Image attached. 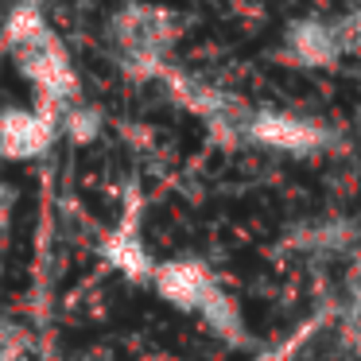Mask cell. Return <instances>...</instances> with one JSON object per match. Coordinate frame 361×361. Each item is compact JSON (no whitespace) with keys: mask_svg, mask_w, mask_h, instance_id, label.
Listing matches in <instances>:
<instances>
[{"mask_svg":"<svg viewBox=\"0 0 361 361\" xmlns=\"http://www.w3.org/2000/svg\"><path fill=\"white\" fill-rule=\"evenodd\" d=\"M8 39L16 47V59H20V71L24 78L39 90V97L47 105H63L78 94V78H74V66L66 63L59 39L47 32L39 16L32 8L16 12L8 24Z\"/></svg>","mask_w":361,"mask_h":361,"instance_id":"6da1fadb","label":"cell"},{"mask_svg":"<svg viewBox=\"0 0 361 361\" xmlns=\"http://www.w3.org/2000/svg\"><path fill=\"white\" fill-rule=\"evenodd\" d=\"M152 280H156L159 299H167L171 307L202 314L214 330H233L237 311L226 299V291L214 283L206 264H198V260H167L152 272Z\"/></svg>","mask_w":361,"mask_h":361,"instance_id":"7a4b0ae2","label":"cell"},{"mask_svg":"<svg viewBox=\"0 0 361 361\" xmlns=\"http://www.w3.org/2000/svg\"><path fill=\"white\" fill-rule=\"evenodd\" d=\"M55 140V117L47 109H0V156L35 159Z\"/></svg>","mask_w":361,"mask_h":361,"instance_id":"3957f363","label":"cell"},{"mask_svg":"<svg viewBox=\"0 0 361 361\" xmlns=\"http://www.w3.org/2000/svg\"><path fill=\"white\" fill-rule=\"evenodd\" d=\"M249 136L257 144H268V148H280V152H314L326 144L322 128H314L311 121L291 117V113H257L249 121Z\"/></svg>","mask_w":361,"mask_h":361,"instance_id":"277c9868","label":"cell"},{"mask_svg":"<svg viewBox=\"0 0 361 361\" xmlns=\"http://www.w3.org/2000/svg\"><path fill=\"white\" fill-rule=\"evenodd\" d=\"M288 47H291V55H295L299 63L326 66V63H334V59L342 55L345 35L338 32V27L319 24V20H303V24H295L288 32Z\"/></svg>","mask_w":361,"mask_h":361,"instance_id":"5b68a950","label":"cell"},{"mask_svg":"<svg viewBox=\"0 0 361 361\" xmlns=\"http://www.w3.org/2000/svg\"><path fill=\"white\" fill-rule=\"evenodd\" d=\"M117 32L125 39L128 51L136 55H152L156 47H164L167 39V20L156 8H125V16L117 20Z\"/></svg>","mask_w":361,"mask_h":361,"instance_id":"8992f818","label":"cell"},{"mask_svg":"<svg viewBox=\"0 0 361 361\" xmlns=\"http://www.w3.org/2000/svg\"><path fill=\"white\" fill-rule=\"evenodd\" d=\"M109 257H113V264L125 268L128 276H148V272H156V268L148 264V252H144V245L136 241L133 233H117V237H113Z\"/></svg>","mask_w":361,"mask_h":361,"instance_id":"52a82bcc","label":"cell"},{"mask_svg":"<svg viewBox=\"0 0 361 361\" xmlns=\"http://www.w3.org/2000/svg\"><path fill=\"white\" fill-rule=\"evenodd\" d=\"M97 128H102V117H97L94 109H78V113L71 117V133H74V140H94Z\"/></svg>","mask_w":361,"mask_h":361,"instance_id":"ba28073f","label":"cell"},{"mask_svg":"<svg viewBox=\"0 0 361 361\" xmlns=\"http://www.w3.org/2000/svg\"><path fill=\"white\" fill-rule=\"evenodd\" d=\"M8 210H12V202H8V190L0 187V226L8 221Z\"/></svg>","mask_w":361,"mask_h":361,"instance_id":"9c48e42d","label":"cell"}]
</instances>
